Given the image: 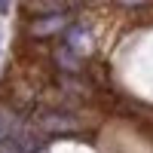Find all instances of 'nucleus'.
I'll use <instances>...</instances> for the list:
<instances>
[{"label": "nucleus", "instance_id": "f257e3e1", "mask_svg": "<svg viewBox=\"0 0 153 153\" xmlns=\"http://www.w3.org/2000/svg\"><path fill=\"white\" fill-rule=\"evenodd\" d=\"M68 25V19L61 16V12H52V16H43V19H37L31 25V34L34 37H46V34H58L61 28Z\"/></svg>", "mask_w": 153, "mask_h": 153}, {"label": "nucleus", "instance_id": "f03ea898", "mask_svg": "<svg viewBox=\"0 0 153 153\" xmlns=\"http://www.w3.org/2000/svg\"><path fill=\"white\" fill-rule=\"evenodd\" d=\"M43 129H46V132H74V129H76V120L49 113V117H43Z\"/></svg>", "mask_w": 153, "mask_h": 153}, {"label": "nucleus", "instance_id": "7ed1b4c3", "mask_svg": "<svg viewBox=\"0 0 153 153\" xmlns=\"http://www.w3.org/2000/svg\"><path fill=\"white\" fill-rule=\"evenodd\" d=\"M0 153H28L19 138H0Z\"/></svg>", "mask_w": 153, "mask_h": 153}, {"label": "nucleus", "instance_id": "20e7f679", "mask_svg": "<svg viewBox=\"0 0 153 153\" xmlns=\"http://www.w3.org/2000/svg\"><path fill=\"white\" fill-rule=\"evenodd\" d=\"M9 9V0H0V12H6Z\"/></svg>", "mask_w": 153, "mask_h": 153}, {"label": "nucleus", "instance_id": "39448f33", "mask_svg": "<svg viewBox=\"0 0 153 153\" xmlns=\"http://www.w3.org/2000/svg\"><path fill=\"white\" fill-rule=\"evenodd\" d=\"M0 138H3V132H0Z\"/></svg>", "mask_w": 153, "mask_h": 153}]
</instances>
